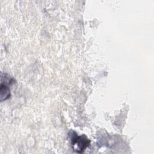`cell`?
<instances>
[{
	"mask_svg": "<svg viewBox=\"0 0 154 154\" xmlns=\"http://www.w3.org/2000/svg\"><path fill=\"white\" fill-rule=\"evenodd\" d=\"M13 83H14V80L13 78L7 76V75H4V76L2 75L0 89V96L1 101L7 100L10 97V86Z\"/></svg>",
	"mask_w": 154,
	"mask_h": 154,
	"instance_id": "cell-2",
	"label": "cell"
},
{
	"mask_svg": "<svg viewBox=\"0 0 154 154\" xmlns=\"http://www.w3.org/2000/svg\"><path fill=\"white\" fill-rule=\"evenodd\" d=\"M73 150L77 153H82L90 145V140L85 135L78 136L75 132L70 131L69 133Z\"/></svg>",
	"mask_w": 154,
	"mask_h": 154,
	"instance_id": "cell-1",
	"label": "cell"
}]
</instances>
